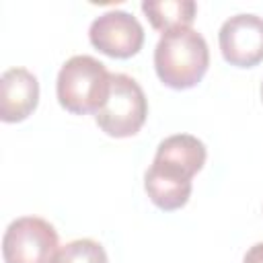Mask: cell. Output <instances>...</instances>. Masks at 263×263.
<instances>
[{
	"instance_id": "10",
	"label": "cell",
	"mask_w": 263,
	"mask_h": 263,
	"mask_svg": "<svg viewBox=\"0 0 263 263\" xmlns=\"http://www.w3.org/2000/svg\"><path fill=\"white\" fill-rule=\"evenodd\" d=\"M154 156L168 158L173 162L187 166L191 173H199L205 164L208 152H205V146L199 138H195L191 134H175V136L164 138L158 144Z\"/></svg>"
},
{
	"instance_id": "6",
	"label": "cell",
	"mask_w": 263,
	"mask_h": 263,
	"mask_svg": "<svg viewBox=\"0 0 263 263\" xmlns=\"http://www.w3.org/2000/svg\"><path fill=\"white\" fill-rule=\"evenodd\" d=\"M224 60L236 68H253L263 62V18L257 14H234L218 33Z\"/></svg>"
},
{
	"instance_id": "12",
	"label": "cell",
	"mask_w": 263,
	"mask_h": 263,
	"mask_svg": "<svg viewBox=\"0 0 263 263\" xmlns=\"http://www.w3.org/2000/svg\"><path fill=\"white\" fill-rule=\"evenodd\" d=\"M242 263H263V242L253 245V247L247 251Z\"/></svg>"
},
{
	"instance_id": "11",
	"label": "cell",
	"mask_w": 263,
	"mask_h": 263,
	"mask_svg": "<svg viewBox=\"0 0 263 263\" xmlns=\"http://www.w3.org/2000/svg\"><path fill=\"white\" fill-rule=\"evenodd\" d=\"M51 263H107V253L92 238H78L58 249Z\"/></svg>"
},
{
	"instance_id": "9",
	"label": "cell",
	"mask_w": 263,
	"mask_h": 263,
	"mask_svg": "<svg viewBox=\"0 0 263 263\" xmlns=\"http://www.w3.org/2000/svg\"><path fill=\"white\" fill-rule=\"evenodd\" d=\"M142 12L150 25L164 35L177 29H189L195 18L197 4L193 0H146L142 2Z\"/></svg>"
},
{
	"instance_id": "7",
	"label": "cell",
	"mask_w": 263,
	"mask_h": 263,
	"mask_svg": "<svg viewBox=\"0 0 263 263\" xmlns=\"http://www.w3.org/2000/svg\"><path fill=\"white\" fill-rule=\"evenodd\" d=\"M193 175L195 173H191L187 166L179 162L154 156L150 168L144 175V189L156 208L173 212L189 201Z\"/></svg>"
},
{
	"instance_id": "3",
	"label": "cell",
	"mask_w": 263,
	"mask_h": 263,
	"mask_svg": "<svg viewBox=\"0 0 263 263\" xmlns=\"http://www.w3.org/2000/svg\"><path fill=\"white\" fill-rule=\"evenodd\" d=\"M148 115L142 86L127 74H111V88L103 107L95 113L97 125L111 138H129L140 132Z\"/></svg>"
},
{
	"instance_id": "1",
	"label": "cell",
	"mask_w": 263,
	"mask_h": 263,
	"mask_svg": "<svg viewBox=\"0 0 263 263\" xmlns=\"http://www.w3.org/2000/svg\"><path fill=\"white\" fill-rule=\"evenodd\" d=\"M210 66V49L195 29L164 33L154 49V68L162 84L175 90L195 86Z\"/></svg>"
},
{
	"instance_id": "5",
	"label": "cell",
	"mask_w": 263,
	"mask_h": 263,
	"mask_svg": "<svg viewBox=\"0 0 263 263\" xmlns=\"http://www.w3.org/2000/svg\"><path fill=\"white\" fill-rule=\"evenodd\" d=\"M92 47L117 60L136 55L144 45V29L140 21L125 10H107L99 14L88 29Z\"/></svg>"
},
{
	"instance_id": "13",
	"label": "cell",
	"mask_w": 263,
	"mask_h": 263,
	"mask_svg": "<svg viewBox=\"0 0 263 263\" xmlns=\"http://www.w3.org/2000/svg\"><path fill=\"white\" fill-rule=\"evenodd\" d=\"M261 101H263V82H261Z\"/></svg>"
},
{
	"instance_id": "2",
	"label": "cell",
	"mask_w": 263,
	"mask_h": 263,
	"mask_svg": "<svg viewBox=\"0 0 263 263\" xmlns=\"http://www.w3.org/2000/svg\"><path fill=\"white\" fill-rule=\"evenodd\" d=\"M109 88L111 72L92 55H72L58 72V101L74 115L97 113L107 101Z\"/></svg>"
},
{
	"instance_id": "8",
	"label": "cell",
	"mask_w": 263,
	"mask_h": 263,
	"mask_svg": "<svg viewBox=\"0 0 263 263\" xmlns=\"http://www.w3.org/2000/svg\"><path fill=\"white\" fill-rule=\"evenodd\" d=\"M39 103V82L27 68H10L0 78V119L16 123L27 119Z\"/></svg>"
},
{
	"instance_id": "4",
	"label": "cell",
	"mask_w": 263,
	"mask_h": 263,
	"mask_svg": "<svg viewBox=\"0 0 263 263\" xmlns=\"http://www.w3.org/2000/svg\"><path fill=\"white\" fill-rule=\"evenodd\" d=\"M58 253L55 228L37 216H23L8 224L2 236L4 263H51Z\"/></svg>"
}]
</instances>
